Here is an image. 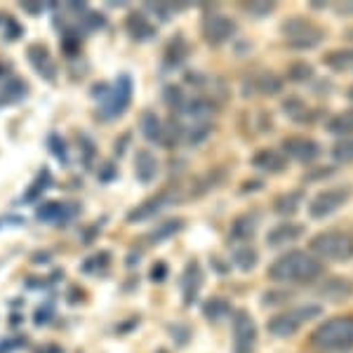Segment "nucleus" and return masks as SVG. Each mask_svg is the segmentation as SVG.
<instances>
[{
	"mask_svg": "<svg viewBox=\"0 0 353 353\" xmlns=\"http://www.w3.org/2000/svg\"><path fill=\"white\" fill-rule=\"evenodd\" d=\"M321 273V259H316L311 252H304V250H290L269 266V278L273 283H281V285H290V283L306 285V283L316 281Z\"/></svg>",
	"mask_w": 353,
	"mask_h": 353,
	"instance_id": "nucleus-1",
	"label": "nucleus"
},
{
	"mask_svg": "<svg viewBox=\"0 0 353 353\" xmlns=\"http://www.w3.org/2000/svg\"><path fill=\"white\" fill-rule=\"evenodd\" d=\"M311 341L318 349H325L332 353H346L353 349V318L341 316L325 321L323 325L313 330Z\"/></svg>",
	"mask_w": 353,
	"mask_h": 353,
	"instance_id": "nucleus-2",
	"label": "nucleus"
},
{
	"mask_svg": "<svg viewBox=\"0 0 353 353\" xmlns=\"http://www.w3.org/2000/svg\"><path fill=\"white\" fill-rule=\"evenodd\" d=\"M309 252L316 259L351 261L353 259V236L349 231H339V229L321 231L309 241Z\"/></svg>",
	"mask_w": 353,
	"mask_h": 353,
	"instance_id": "nucleus-3",
	"label": "nucleus"
},
{
	"mask_svg": "<svg viewBox=\"0 0 353 353\" xmlns=\"http://www.w3.org/2000/svg\"><path fill=\"white\" fill-rule=\"evenodd\" d=\"M321 316H323L321 304H297V306H292V309L273 316L269 321V325H266V330H269L273 337L285 339V337L297 334L306 323L316 321V318H321Z\"/></svg>",
	"mask_w": 353,
	"mask_h": 353,
	"instance_id": "nucleus-4",
	"label": "nucleus"
},
{
	"mask_svg": "<svg viewBox=\"0 0 353 353\" xmlns=\"http://www.w3.org/2000/svg\"><path fill=\"white\" fill-rule=\"evenodd\" d=\"M283 36L288 38V45L292 50H316L318 45L325 41V28H321L318 24H313L306 17H290L285 24L281 26Z\"/></svg>",
	"mask_w": 353,
	"mask_h": 353,
	"instance_id": "nucleus-5",
	"label": "nucleus"
},
{
	"mask_svg": "<svg viewBox=\"0 0 353 353\" xmlns=\"http://www.w3.org/2000/svg\"><path fill=\"white\" fill-rule=\"evenodd\" d=\"M349 201H351V186L325 189L309 203V217L311 219H327V217H332L334 212H339Z\"/></svg>",
	"mask_w": 353,
	"mask_h": 353,
	"instance_id": "nucleus-6",
	"label": "nucleus"
},
{
	"mask_svg": "<svg viewBox=\"0 0 353 353\" xmlns=\"http://www.w3.org/2000/svg\"><path fill=\"white\" fill-rule=\"evenodd\" d=\"M257 346V325L248 311L233 316V353H254Z\"/></svg>",
	"mask_w": 353,
	"mask_h": 353,
	"instance_id": "nucleus-7",
	"label": "nucleus"
},
{
	"mask_svg": "<svg viewBox=\"0 0 353 353\" xmlns=\"http://www.w3.org/2000/svg\"><path fill=\"white\" fill-rule=\"evenodd\" d=\"M323 153V146L318 141L309 139V137H288L283 141V156L285 158H292L301 165H311L321 158Z\"/></svg>",
	"mask_w": 353,
	"mask_h": 353,
	"instance_id": "nucleus-8",
	"label": "nucleus"
},
{
	"mask_svg": "<svg viewBox=\"0 0 353 353\" xmlns=\"http://www.w3.org/2000/svg\"><path fill=\"white\" fill-rule=\"evenodd\" d=\"M306 226L304 224H294V221H285V224H278L273 226L269 231V236H266V245L269 248H288V245L297 243L301 236H304Z\"/></svg>",
	"mask_w": 353,
	"mask_h": 353,
	"instance_id": "nucleus-9",
	"label": "nucleus"
},
{
	"mask_svg": "<svg viewBox=\"0 0 353 353\" xmlns=\"http://www.w3.org/2000/svg\"><path fill=\"white\" fill-rule=\"evenodd\" d=\"M318 294H321L323 299H330V301L351 299L353 297V283L349 281V278H341V276L327 278V281L318 288Z\"/></svg>",
	"mask_w": 353,
	"mask_h": 353,
	"instance_id": "nucleus-10",
	"label": "nucleus"
},
{
	"mask_svg": "<svg viewBox=\"0 0 353 353\" xmlns=\"http://www.w3.org/2000/svg\"><path fill=\"white\" fill-rule=\"evenodd\" d=\"M236 33V24L229 17H221V14H214L205 21V36L210 38L212 43H224Z\"/></svg>",
	"mask_w": 353,
	"mask_h": 353,
	"instance_id": "nucleus-11",
	"label": "nucleus"
},
{
	"mask_svg": "<svg viewBox=\"0 0 353 353\" xmlns=\"http://www.w3.org/2000/svg\"><path fill=\"white\" fill-rule=\"evenodd\" d=\"M283 111H285L290 121H294V123H304L306 125V123L316 121V111H313L311 106L306 104L301 97H297V94L288 97V99L283 101Z\"/></svg>",
	"mask_w": 353,
	"mask_h": 353,
	"instance_id": "nucleus-12",
	"label": "nucleus"
},
{
	"mask_svg": "<svg viewBox=\"0 0 353 353\" xmlns=\"http://www.w3.org/2000/svg\"><path fill=\"white\" fill-rule=\"evenodd\" d=\"M252 165L261 172H271V174H278L288 168V158L278 151H259L257 156L252 158Z\"/></svg>",
	"mask_w": 353,
	"mask_h": 353,
	"instance_id": "nucleus-13",
	"label": "nucleus"
},
{
	"mask_svg": "<svg viewBox=\"0 0 353 353\" xmlns=\"http://www.w3.org/2000/svg\"><path fill=\"white\" fill-rule=\"evenodd\" d=\"M301 203H304V191H288V193H281V196L273 201V210H276L278 214L292 217V214L299 212Z\"/></svg>",
	"mask_w": 353,
	"mask_h": 353,
	"instance_id": "nucleus-14",
	"label": "nucleus"
},
{
	"mask_svg": "<svg viewBox=\"0 0 353 353\" xmlns=\"http://www.w3.org/2000/svg\"><path fill=\"white\" fill-rule=\"evenodd\" d=\"M325 130L330 134L334 137H351L353 134V111H344V113H337L332 116L325 125Z\"/></svg>",
	"mask_w": 353,
	"mask_h": 353,
	"instance_id": "nucleus-15",
	"label": "nucleus"
},
{
	"mask_svg": "<svg viewBox=\"0 0 353 353\" xmlns=\"http://www.w3.org/2000/svg\"><path fill=\"white\" fill-rule=\"evenodd\" d=\"M201 283H203V273H201V269H198L196 261H193V264L184 273V297H186V304L196 299L198 290H201Z\"/></svg>",
	"mask_w": 353,
	"mask_h": 353,
	"instance_id": "nucleus-16",
	"label": "nucleus"
},
{
	"mask_svg": "<svg viewBox=\"0 0 353 353\" xmlns=\"http://www.w3.org/2000/svg\"><path fill=\"white\" fill-rule=\"evenodd\" d=\"M233 261H236V266L241 271H252L259 261V254L252 245H241V248H236V252H233Z\"/></svg>",
	"mask_w": 353,
	"mask_h": 353,
	"instance_id": "nucleus-17",
	"label": "nucleus"
},
{
	"mask_svg": "<svg viewBox=\"0 0 353 353\" xmlns=\"http://www.w3.org/2000/svg\"><path fill=\"white\" fill-rule=\"evenodd\" d=\"M332 161L339 163V165H349L353 163V134L351 137H341V139L334 141L332 146Z\"/></svg>",
	"mask_w": 353,
	"mask_h": 353,
	"instance_id": "nucleus-18",
	"label": "nucleus"
},
{
	"mask_svg": "<svg viewBox=\"0 0 353 353\" xmlns=\"http://www.w3.org/2000/svg\"><path fill=\"white\" fill-rule=\"evenodd\" d=\"M325 64L334 71H346V68L353 66V48L351 50H334V52L325 54Z\"/></svg>",
	"mask_w": 353,
	"mask_h": 353,
	"instance_id": "nucleus-19",
	"label": "nucleus"
},
{
	"mask_svg": "<svg viewBox=\"0 0 353 353\" xmlns=\"http://www.w3.org/2000/svg\"><path fill=\"white\" fill-rule=\"evenodd\" d=\"M254 229H257V217L254 214H243L241 219H236V224H233V231L231 236L233 238H252L254 236Z\"/></svg>",
	"mask_w": 353,
	"mask_h": 353,
	"instance_id": "nucleus-20",
	"label": "nucleus"
},
{
	"mask_svg": "<svg viewBox=\"0 0 353 353\" xmlns=\"http://www.w3.org/2000/svg\"><path fill=\"white\" fill-rule=\"evenodd\" d=\"M313 76H316V71H313V66L309 61H297V64H292L288 71V78L292 83H309Z\"/></svg>",
	"mask_w": 353,
	"mask_h": 353,
	"instance_id": "nucleus-21",
	"label": "nucleus"
},
{
	"mask_svg": "<svg viewBox=\"0 0 353 353\" xmlns=\"http://www.w3.org/2000/svg\"><path fill=\"white\" fill-rule=\"evenodd\" d=\"M205 316L210 318V321H221V318L229 313V301H224V299H210L208 304H205V309H203Z\"/></svg>",
	"mask_w": 353,
	"mask_h": 353,
	"instance_id": "nucleus-22",
	"label": "nucleus"
},
{
	"mask_svg": "<svg viewBox=\"0 0 353 353\" xmlns=\"http://www.w3.org/2000/svg\"><path fill=\"white\" fill-rule=\"evenodd\" d=\"M281 88H283L281 78H276V76H261L259 90H264V92H269V94H276V92H281Z\"/></svg>",
	"mask_w": 353,
	"mask_h": 353,
	"instance_id": "nucleus-23",
	"label": "nucleus"
},
{
	"mask_svg": "<svg viewBox=\"0 0 353 353\" xmlns=\"http://www.w3.org/2000/svg\"><path fill=\"white\" fill-rule=\"evenodd\" d=\"M334 168H321V170H313V174H306V181H316V179H325V176H332Z\"/></svg>",
	"mask_w": 353,
	"mask_h": 353,
	"instance_id": "nucleus-24",
	"label": "nucleus"
},
{
	"mask_svg": "<svg viewBox=\"0 0 353 353\" xmlns=\"http://www.w3.org/2000/svg\"><path fill=\"white\" fill-rule=\"evenodd\" d=\"M337 12H339V14H353V3H344V5H339Z\"/></svg>",
	"mask_w": 353,
	"mask_h": 353,
	"instance_id": "nucleus-25",
	"label": "nucleus"
},
{
	"mask_svg": "<svg viewBox=\"0 0 353 353\" xmlns=\"http://www.w3.org/2000/svg\"><path fill=\"white\" fill-rule=\"evenodd\" d=\"M346 38H349V41H353V28H349V31H346Z\"/></svg>",
	"mask_w": 353,
	"mask_h": 353,
	"instance_id": "nucleus-26",
	"label": "nucleus"
},
{
	"mask_svg": "<svg viewBox=\"0 0 353 353\" xmlns=\"http://www.w3.org/2000/svg\"><path fill=\"white\" fill-rule=\"evenodd\" d=\"M346 94H349V99L353 101V88H351V90H349V92H346Z\"/></svg>",
	"mask_w": 353,
	"mask_h": 353,
	"instance_id": "nucleus-27",
	"label": "nucleus"
}]
</instances>
